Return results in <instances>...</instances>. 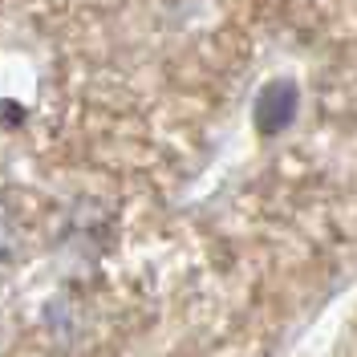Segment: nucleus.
<instances>
[{
  "label": "nucleus",
  "mask_w": 357,
  "mask_h": 357,
  "mask_svg": "<svg viewBox=\"0 0 357 357\" xmlns=\"http://www.w3.org/2000/svg\"><path fill=\"white\" fill-rule=\"evenodd\" d=\"M296 118V86L292 82H268L256 98V126L264 134H280Z\"/></svg>",
  "instance_id": "1"
}]
</instances>
